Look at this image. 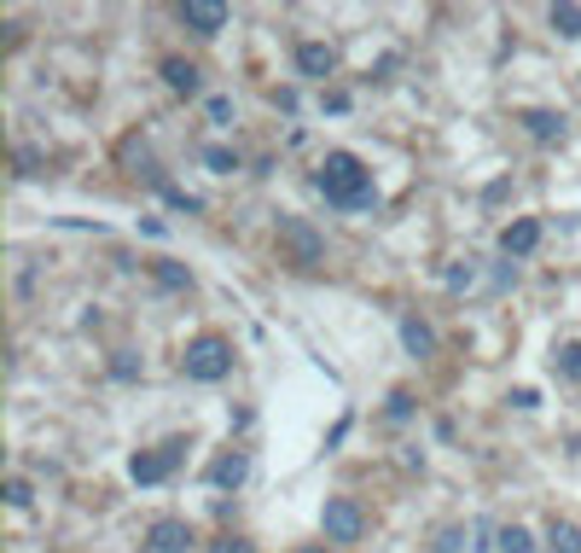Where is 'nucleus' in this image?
<instances>
[{"mask_svg": "<svg viewBox=\"0 0 581 553\" xmlns=\"http://www.w3.org/2000/svg\"><path fill=\"white\" fill-rule=\"evenodd\" d=\"M314 187H320V198H325L332 210H372V198H378L372 169H367L355 152H325Z\"/></svg>", "mask_w": 581, "mask_h": 553, "instance_id": "nucleus-1", "label": "nucleus"}, {"mask_svg": "<svg viewBox=\"0 0 581 553\" xmlns=\"http://www.w3.org/2000/svg\"><path fill=\"white\" fill-rule=\"evenodd\" d=\"M181 373H187L192 385H221L227 373H233V344L216 338V333L192 338V344H187V356H181Z\"/></svg>", "mask_w": 581, "mask_h": 553, "instance_id": "nucleus-2", "label": "nucleus"}, {"mask_svg": "<svg viewBox=\"0 0 581 553\" xmlns=\"http://www.w3.org/2000/svg\"><path fill=\"white\" fill-rule=\"evenodd\" d=\"M320 531H325V542H361V531H367V519H361V507L349 495H332L320 507Z\"/></svg>", "mask_w": 581, "mask_h": 553, "instance_id": "nucleus-3", "label": "nucleus"}, {"mask_svg": "<svg viewBox=\"0 0 581 553\" xmlns=\"http://www.w3.org/2000/svg\"><path fill=\"white\" fill-rule=\"evenodd\" d=\"M280 245L291 250V263H297V268H314V263L325 257V239H320L302 216H280Z\"/></svg>", "mask_w": 581, "mask_h": 553, "instance_id": "nucleus-4", "label": "nucleus"}, {"mask_svg": "<svg viewBox=\"0 0 581 553\" xmlns=\"http://www.w3.org/2000/svg\"><path fill=\"white\" fill-rule=\"evenodd\" d=\"M174 466H181V443H163V448H140V455L129 461V477L140 490L163 484V477H174Z\"/></svg>", "mask_w": 581, "mask_h": 553, "instance_id": "nucleus-5", "label": "nucleus"}, {"mask_svg": "<svg viewBox=\"0 0 581 553\" xmlns=\"http://www.w3.org/2000/svg\"><path fill=\"white\" fill-rule=\"evenodd\" d=\"M535 245H541V221H535V216H518V221H507V228H500V250H507L512 263L535 257Z\"/></svg>", "mask_w": 581, "mask_h": 553, "instance_id": "nucleus-6", "label": "nucleus"}, {"mask_svg": "<svg viewBox=\"0 0 581 553\" xmlns=\"http://www.w3.org/2000/svg\"><path fill=\"white\" fill-rule=\"evenodd\" d=\"M181 23L192 36H221L227 30V7L221 0H181Z\"/></svg>", "mask_w": 581, "mask_h": 553, "instance_id": "nucleus-7", "label": "nucleus"}, {"mask_svg": "<svg viewBox=\"0 0 581 553\" xmlns=\"http://www.w3.org/2000/svg\"><path fill=\"white\" fill-rule=\"evenodd\" d=\"M146 542H151V553H187L192 547V524L187 519H158L146 531Z\"/></svg>", "mask_w": 581, "mask_h": 553, "instance_id": "nucleus-8", "label": "nucleus"}, {"mask_svg": "<svg viewBox=\"0 0 581 553\" xmlns=\"http://www.w3.org/2000/svg\"><path fill=\"white\" fill-rule=\"evenodd\" d=\"M297 70H302V77H314V82H325L338 70V53L325 41H297Z\"/></svg>", "mask_w": 581, "mask_h": 553, "instance_id": "nucleus-9", "label": "nucleus"}, {"mask_svg": "<svg viewBox=\"0 0 581 553\" xmlns=\"http://www.w3.org/2000/svg\"><path fill=\"white\" fill-rule=\"evenodd\" d=\"M401 344H408L413 362H424V356L437 349V333H431V326H424L419 315H401Z\"/></svg>", "mask_w": 581, "mask_h": 553, "instance_id": "nucleus-10", "label": "nucleus"}, {"mask_svg": "<svg viewBox=\"0 0 581 553\" xmlns=\"http://www.w3.org/2000/svg\"><path fill=\"white\" fill-rule=\"evenodd\" d=\"M244 477H250V455H239V448H233V455H221V461L210 466V484H216V490H239Z\"/></svg>", "mask_w": 581, "mask_h": 553, "instance_id": "nucleus-11", "label": "nucleus"}, {"mask_svg": "<svg viewBox=\"0 0 581 553\" xmlns=\"http://www.w3.org/2000/svg\"><path fill=\"white\" fill-rule=\"evenodd\" d=\"M163 82L174 88V93H198V88H204V77H198V65L192 59H163Z\"/></svg>", "mask_w": 581, "mask_h": 553, "instance_id": "nucleus-12", "label": "nucleus"}, {"mask_svg": "<svg viewBox=\"0 0 581 553\" xmlns=\"http://www.w3.org/2000/svg\"><path fill=\"white\" fill-rule=\"evenodd\" d=\"M523 129H529V140L552 146V140H564V117L559 111H523Z\"/></svg>", "mask_w": 581, "mask_h": 553, "instance_id": "nucleus-13", "label": "nucleus"}, {"mask_svg": "<svg viewBox=\"0 0 581 553\" xmlns=\"http://www.w3.org/2000/svg\"><path fill=\"white\" fill-rule=\"evenodd\" d=\"M547 553H581V524L552 519V531H547Z\"/></svg>", "mask_w": 581, "mask_h": 553, "instance_id": "nucleus-14", "label": "nucleus"}, {"mask_svg": "<svg viewBox=\"0 0 581 553\" xmlns=\"http://www.w3.org/2000/svg\"><path fill=\"white\" fill-rule=\"evenodd\" d=\"M552 367H559V379H581V338L552 349Z\"/></svg>", "mask_w": 581, "mask_h": 553, "instance_id": "nucleus-15", "label": "nucleus"}, {"mask_svg": "<svg viewBox=\"0 0 581 553\" xmlns=\"http://www.w3.org/2000/svg\"><path fill=\"white\" fill-rule=\"evenodd\" d=\"M547 23H552V30H559L564 41H575V36H581V7H570V0H564V7L547 12Z\"/></svg>", "mask_w": 581, "mask_h": 553, "instance_id": "nucleus-16", "label": "nucleus"}, {"mask_svg": "<svg viewBox=\"0 0 581 553\" xmlns=\"http://www.w3.org/2000/svg\"><path fill=\"white\" fill-rule=\"evenodd\" d=\"M151 274H158L163 292H192V274H187L181 263H151Z\"/></svg>", "mask_w": 581, "mask_h": 553, "instance_id": "nucleus-17", "label": "nucleus"}, {"mask_svg": "<svg viewBox=\"0 0 581 553\" xmlns=\"http://www.w3.org/2000/svg\"><path fill=\"white\" fill-rule=\"evenodd\" d=\"M204 169L210 175H233L239 169V152H233V146H204Z\"/></svg>", "mask_w": 581, "mask_h": 553, "instance_id": "nucleus-18", "label": "nucleus"}, {"mask_svg": "<svg viewBox=\"0 0 581 553\" xmlns=\"http://www.w3.org/2000/svg\"><path fill=\"white\" fill-rule=\"evenodd\" d=\"M494 542H500V553H535V536H529L523 524H507V531H500Z\"/></svg>", "mask_w": 581, "mask_h": 553, "instance_id": "nucleus-19", "label": "nucleus"}, {"mask_svg": "<svg viewBox=\"0 0 581 553\" xmlns=\"http://www.w3.org/2000/svg\"><path fill=\"white\" fill-rule=\"evenodd\" d=\"M111 379H117V385H134V379H140V356L117 349V356H111Z\"/></svg>", "mask_w": 581, "mask_h": 553, "instance_id": "nucleus-20", "label": "nucleus"}, {"mask_svg": "<svg viewBox=\"0 0 581 553\" xmlns=\"http://www.w3.org/2000/svg\"><path fill=\"white\" fill-rule=\"evenodd\" d=\"M30 501H36L30 477H18V472H12V477H7V507H18V513H23V507H30Z\"/></svg>", "mask_w": 581, "mask_h": 553, "instance_id": "nucleus-21", "label": "nucleus"}, {"mask_svg": "<svg viewBox=\"0 0 581 553\" xmlns=\"http://www.w3.org/2000/svg\"><path fill=\"white\" fill-rule=\"evenodd\" d=\"M204 117L216 122V129H227V122H233V99H227V93H210V99H204Z\"/></svg>", "mask_w": 581, "mask_h": 553, "instance_id": "nucleus-22", "label": "nucleus"}, {"mask_svg": "<svg viewBox=\"0 0 581 553\" xmlns=\"http://www.w3.org/2000/svg\"><path fill=\"white\" fill-rule=\"evenodd\" d=\"M460 547H465V531H460V524H442L437 542H431V553H460Z\"/></svg>", "mask_w": 581, "mask_h": 553, "instance_id": "nucleus-23", "label": "nucleus"}, {"mask_svg": "<svg viewBox=\"0 0 581 553\" xmlns=\"http://www.w3.org/2000/svg\"><path fill=\"white\" fill-rule=\"evenodd\" d=\"M12 175H23V181H30V175H41V152H36V146H18V152H12Z\"/></svg>", "mask_w": 581, "mask_h": 553, "instance_id": "nucleus-24", "label": "nucleus"}, {"mask_svg": "<svg viewBox=\"0 0 581 553\" xmlns=\"http://www.w3.org/2000/svg\"><path fill=\"white\" fill-rule=\"evenodd\" d=\"M448 286H453V292H471V286H477V263H471V257L453 263V268H448Z\"/></svg>", "mask_w": 581, "mask_h": 553, "instance_id": "nucleus-25", "label": "nucleus"}, {"mask_svg": "<svg viewBox=\"0 0 581 553\" xmlns=\"http://www.w3.org/2000/svg\"><path fill=\"white\" fill-rule=\"evenodd\" d=\"M384 419H395V425H401V419H413V396H408V391H390V402H384Z\"/></svg>", "mask_w": 581, "mask_h": 553, "instance_id": "nucleus-26", "label": "nucleus"}, {"mask_svg": "<svg viewBox=\"0 0 581 553\" xmlns=\"http://www.w3.org/2000/svg\"><path fill=\"white\" fill-rule=\"evenodd\" d=\"M210 553H257V542H244V536H221V542H210Z\"/></svg>", "mask_w": 581, "mask_h": 553, "instance_id": "nucleus-27", "label": "nucleus"}, {"mask_svg": "<svg viewBox=\"0 0 581 553\" xmlns=\"http://www.w3.org/2000/svg\"><path fill=\"white\" fill-rule=\"evenodd\" d=\"M512 408H523V414H529V408H541V396L523 385V391H512Z\"/></svg>", "mask_w": 581, "mask_h": 553, "instance_id": "nucleus-28", "label": "nucleus"}, {"mask_svg": "<svg viewBox=\"0 0 581 553\" xmlns=\"http://www.w3.org/2000/svg\"><path fill=\"white\" fill-rule=\"evenodd\" d=\"M320 106H325V111H349V93H343V88H332V93L320 99Z\"/></svg>", "mask_w": 581, "mask_h": 553, "instance_id": "nucleus-29", "label": "nucleus"}, {"mask_svg": "<svg viewBox=\"0 0 581 553\" xmlns=\"http://www.w3.org/2000/svg\"><path fill=\"white\" fill-rule=\"evenodd\" d=\"M297 553H325V547H297Z\"/></svg>", "mask_w": 581, "mask_h": 553, "instance_id": "nucleus-30", "label": "nucleus"}]
</instances>
